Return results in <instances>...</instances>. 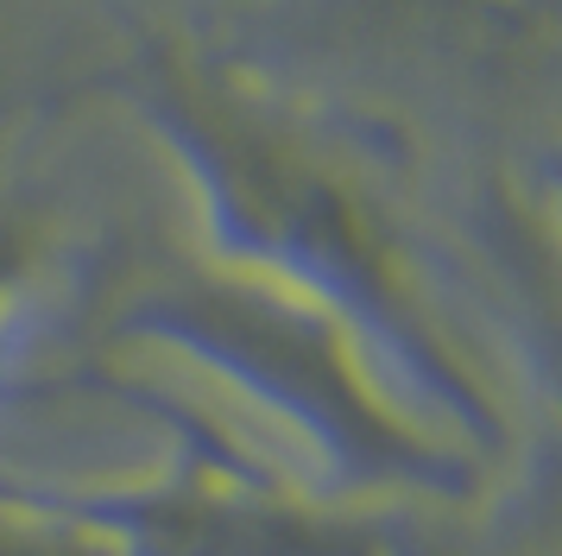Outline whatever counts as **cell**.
<instances>
[{
    "label": "cell",
    "instance_id": "6da1fadb",
    "mask_svg": "<svg viewBox=\"0 0 562 556\" xmlns=\"http://www.w3.org/2000/svg\"><path fill=\"white\" fill-rule=\"evenodd\" d=\"M114 101L178 177L190 247L329 310L449 436L486 462L506 449V411L481 354L348 133L190 38L133 45L114 64Z\"/></svg>",
    "mask_w": 562,
    "mask_h": 556
},
{
    "label": "cell",
    "instance_id": "7a4b0ae2",
    "mask_svg": "<svg viewBox=\"0 0 562 556\" xmlns=\"http://www.w3.org/2000/svg\"><path fill=\"white\" fill-rule=\"evenodd\" d=\"M102 342L146 360L158 354L254 411L304 462V487L341 505H461L486 480V455L417 411L348 323L190 241L146 259L114 291Z\"/></svg>",
    "mask_w": 562,
    "mask_h": 556
},
{
    "label": "cell",
    "instance_id": "3957f363",
    "mask_svg": "<svg viewBox=\"0 0 562 556\" xmlns=\"http://www.w3.org/2000/svg\"><path fill=\"white\" fill-rule=\"evenodd\" d=\"M89 392L153 411L171 449L146 475L45 487L64 512L95 525L121 556H392L373 505H341L234 443L196 399L165 392L146 374H89Z\"/></svg>",
    "mask_w": 562,
    "mask_h": 556
},
{
    "label": "cell",
    "instance_id": "277c9868",
    "mask_svg": "<svg viewBox=\"0 0 562 556\" xmlns=\"http://www.w3.org/2000/svg\"><path fill=\"white\" fill-rule=\"evenodd\" d=\"M57 259L52 215L26 197H0V399H13V354L26 335V316L38 310V291Z\"/></svg>",
    "mask_w": 562,
    "mask_h": 556
}]
</instances>
